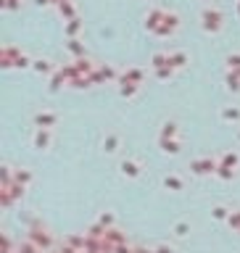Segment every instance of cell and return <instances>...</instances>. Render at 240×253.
Here are the masks:
<instances>
[]
</instances>
